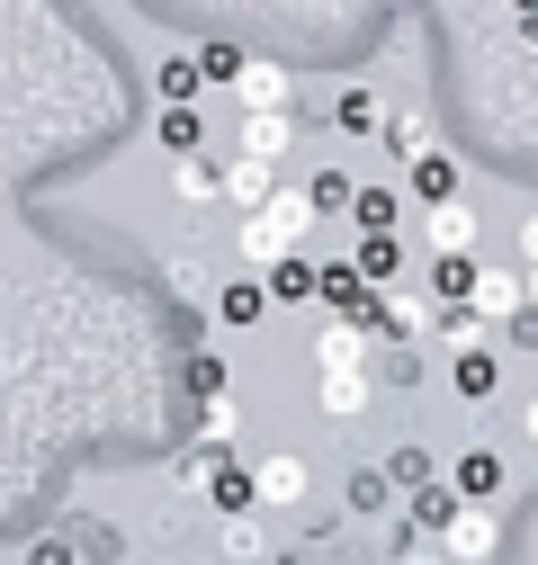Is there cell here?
<instances>
[{"mask_svg":"<svg viewBox=\"0 0 538 565\" xmlns=\"http://www.w3.org/2000/svg\"><path fill=\"white\" fill-rule=\"evenodd\" d=\"M269 297H279V306H323V260L314 252H288L279 269H269Z\"/></svg>","mask_w":538,"mask_h":565,"instance_id":"obj_15","label":"cell"},{"mask_svg":"<svg viewBox=\"0 0 538 565\" xmlns=\"http://www.w3.org/2000/svg\"><path fill=\"white\" fill-rule=\"evenodd\" d=\"M234 99H243V117H297V73H288V63H269V54H251L243 82H234Z\"/></svg>","mask_w":538,"mask_h":565,"instance_id":"obj_2","label":"cell"},{"mask_svg":"<svg viewBox=\"0 0 538 565\" xmlns=\"http://www.w3.org/2000/svg\"><path fill=\"white\" fill-rule=\"evenodd\" d=\"M368 395H377V369H323V377H314V404H323L332 422H359Z\"/></svg>","mask_w":538,"mask_h":565,"instance_id":"obj_6","label":"cell"},{"mask_svg":"<svg viewBox=\"0 0 538 565\" xmlns=\"http://www.w3.org/2000/svg\"><path fill=\"white\" fill-rule=\"evenodd\" d=\"M351 521H404V493L386 484V467H359L351 476Z\"/></svg>","mask_w":538,"mask_h":565,"instance_id":"obj_21","label":"cell"},{"mask_svg":"<svg viewBox=\"0 0 538 565\" xmlns=\"http://www.w3.org/2000/svg\"><path fill=\"white\" fill-rule=\"evenodd\" d=\"M503 341H512V350H538V306H520V315L503 323Z\"/></svg>","mask_w":538,"mask_h":565,"instance_id":"obj_37","label":"cell"},{"mask_svg":"<svg viewBox=\"0 0 538 565\" xmlns=\"http://www.w3.org/2000/svg\"><path fill=\"white\" fill-rule=\"evenodd\" d=\"M351 269L368 278V288H386V278L404 269V234H359V243H351Z\"/></svg>","mask_w":538,"mask_h":565,"instance_id":"obj_26","label":"cell"},{"mask_svg":"<svg viewBox=\"0 0 538 565\" xmlns=\"http://www.w3.org/2000/svg\"><path fill=\"white\" fill-rule=\"evenodd\" d=\"M422 243H431V260H458L466 243H476V206H466V198L431 206V216H422Z\"/></svg>","mask_w":538,"mask_h":565,"instance_id":"obj_10","label":"cell"},{"mask_svg":"<svg viewBox=\"0 0 538 565\" xmlns=\"http://www.w3.org/2000/svg\"><path fill=\"white\" fill-rule=\"evenodd\" d=\"M297 153V117H243V162H269L279 171Z\"/></svg>","mask_w":538,"mask_h":565,"instance_id":"obj_16","label":"cell"},{"mask_svg":"<svg viewBox=\"0 0 538 565\" xmlns=\"http://www.w3.org/2000/svg\"><path fill=\"white\" fill-rule=\"evenodd\" d=\"M207 503H216L225 521H260V484H251V467H216V476H207Z\"/></svg>","mask_w":538,"mask_h":565,"instance_id":"obj_20","label":"cell"},{"mask_svg":"<svg viewBox=\"0 0 538 565\" xmlns=\"http://www.w3.org/2000/svg\"><path fill=\"white\" fill-rule=\"evenodd\" d=\"M377 145L395 153V171H413L422 153H440V145H431V117H422V108H386V126H377Z\"/></svg>","mask_w":538,"mask_h":565,"instance_id":"obj_9","label":"cell"},{"mask_svg":"<svg viewBox=\"0 0 538 565\" xmlns=\"http://www.w3.org/2000/svg\"><path fill=\"white\" fill-rule=\"evenodd\" d=\"M449 484H458L466 512H494L503 493H512V467H503L494 449H458V458H449Z\"/></svg>","mask_w":538,"mask_h":565,"instance_id":"obj_3","label":"cell"},{"mask_svg":"<svg viewBox=\"0 0 538 565\" xmlns=\"http://www.w3.org/2000/svg\"><path fill=\"white\" fill-rule=\"evenodd\" d=\"M368 360H377L368 332H351V323H323V332H314V377H323V369H368Z\"/></svg>","mask_w":538,"mask_h":565,"instance_id":"obj_17","label":"cell"},{"mask_svg":"<svg viewBox=\"0 0 538 565\" xmlns=\"http://www.w3.org/2000/svg\"><path fill=\"white\" fill-rule=\"evenodd\" d=\"M520 306H529V278H520V269H485V288H476V315H485V323L503 332V323H512Z\"/></svg>","mask_w":538,"mask_h":565,"instance_id":"obj_22","label":"cell"},{"mask_svg":"<svg viewBox=\"0 0 538 565\" xmlns=\"http://www.w3.org/2000/svg\"><path fill=\"white\" fill-rule=\"evenodd\" d=\"M520 431H529V440H538V395H529V413H520Z\"/></svg>","mask_w":538,"mask_h":565,"instance_id":"obj_39","label":"cell"},{"mask_svg":"<svg viewBox=\"0 0 538 565\" xmlns=\"http://www.w3.org/2000/svg\"><path fill=\"white\" fill-rule=\"evenodd\" d=\"M395 565H449L440 539H413V530H395Z\"/></svg>","mask_w":538,"mask_h":565,"instance_id":"obj_35","label":"cell"},{"mask_svg":"<svg viewBox=\"0 0 538 565\" xmlns=\"http://www.w3.org/2000/svg\"><path fill=\"white\" fill-rule=\"evenodd\" d=\"M431 341L449 350V360H466V350H494V323H485L476 306H440V315H431Z\"/></svg>","mask_w":538,"mask_h":565,"instance_id":"obj_12","label":"cell"},{"mask_svg":"<svg viewBox=\"0 0 538 565\" xmlns=\"http://www.w3.org/2000/svg\"><path fill=\"white\" fill-rule=\"evenodd\" d=\"M440 547H449V565H485V556L503 547V512H458V530H449Z\"/></svg>","mask_w":538,"mask_h":565,"instance_id":"obj_13","label":"cell"},{"mask_svg":"<svg viewBox=\"0 0 538 565\" xmlns=\"http://www.w3.org/2000/svg\"><path fill=\"white\" fill-rule=\"evenodd\" d=\"M189 54L207 63V82H243V63H251L243 45H189Z\"/></svg>","mask_w":538,"mask_h":565,"instance_id":"obj_33","label":"cell"},{"mask_svg":"<svg viewBox=\"0 0 538 565\" xmlns=\"http://www.w3.org/2000/svg\"><path fill=\"white\" fill-rule=\"evenodd\" d=\"M351 225H359V234H395V225H404V189L359 180V198H351Z\"/></svg>","mask_w":538,"mask_h":565,"instance_id":"obj_19","label":"cell"},{"mask_svg":"<svg viewBox=\"0 0 538 565\" xmlns=\"http://www.w3.org/2000/svg\"><path fill=\"white\" fill-rule=\"evenodd\" d=\"M368 369H377V386H395V395H404V386H422V341H386Z\"/></svg>","mask_w":538,"mask_h":565,"instance_id":"obj_28","label":"cell"},{"mask_svg":"<svg viewBox=\"0 0 538 565\" xmlns=\"http://www.w3.org/2000/svg\"><path fill=\"white\" fill-rule=\"evenodd\" d=\"M189 395H197V404H225V395H234V360H216V350H189Z\"/></svg>","mask_w":538,"mask_h":565,"instance_id":"obj_30","label":"cell"},{"mask_svg":"<svg viewBox=\"0 0 538 565\" xmlns=\"http://www.w3.org/2000/svg\"><path fill=\"white\" fill-rule=\"evenodd\" d=\"M153 99H162V108H197V99H207V63H197L189 45H171V54L153 63Z\"/></svg>","mask_w":538,"mask_h":565,"instance_id":"obj_5","label":"cell"},{"mask_svg":"<svg viewBox=\"0 0 538 565\" xmlns=\"http://www.w3.org/2000/svg\"><path fill=\"white\" fill-rule=\"evenodd\" d=\"M234 440H243V404L225 395V404H197V449L207 458H234Z\"/></svg>","mask_w":538,"mask_h":565,"instance_id":"obj_25","label":"cell"},{"mask_svg":"<svg viewBox=\"0 0 538 565\" xmlns=\"http://www.w3.org/2000/svg\"><path fill=\"white\" fill-rule=\"evenodd\" d=\"M520 36H529V45H538V10H529V19H520Z\"/></svg>","mask_w":538,"mask_h":565,"instance_id":"obj_40","label":"cell"},{"mask_svg":"<svg viewBox=\"0 0 538 565\" xmlns=\"http://www.w3.org/2000/svg\"><path fill=\"white\" fill-rule=\"evenodd\" d=\"M216 306V323H234V332H251V323H269V278H251V269H234L225 288L207 297Z\"/></svg>","mask_w":538,"mask_h":565,"instance_id":"obj_7","label":"cell"},{"mask_svg":"<svg viewBox=\"0 0 538 565\" xmlns=\"http://www.w3.org/2000/svg\"><path fill=\"white\" fill-rule=\"evenodd\" d=\"M458 512H466V503H458V484L440 476L431 493H413V503H404V521H395V530H413V539H449V530H458Z\"/></svg>","mask_w":538,"mask_h":565,"instance_id":"obj_8","label":"cell"},{"mask_svg":"<svg viewBox=\"0 0 538 565\" xmlns=\"http://www.w3.org/2000/svg\"><path fill=\"white\" fill-rule=\"evenodd\" d=\"M153 135H162V153H171V162H197V145H207V117H197V108H162Z\"/></svg>","mask_w":538,"mask_h":565,"instance_id":"obj_27","label":"cell"},{"mask_svg":"<svg viewBox=\"0 0 538 565\" xmlns=\"http://www.w3.org/2000/svg\"><path fill=\"white\" fill-rule=\"evenodd\" d=\"M28 565H82L73 530H45V539H28Z\"/></svg>","mask_w":538,"mask_h":565,"instance_id":"obj_34","label":"cell"},{"mask_svg":"<svg viewBox=\"0 0 538 565\" xmlns=\"http://www.w3.org/2000/svg\"><path fill=\"white\" fill-rule=\"evenodd\" d=\"M404 198H422V216L449 206V198H458V162H449V153H422L413 171H404Z\"/></svg>","mask_w":538,"mask_h":565,"instance_id":"obj_24","label":"cell"},{"mask_svg":"<svg viewBox=\"0 0 538 565\" xmlns=\"http://www.w3.org/2000/svg\"><path fill=\"white\" fill-rule=\"evenodd\" d=\"M520 269H538V216L520 225Z\"/></svg>","mask_w":538,"mask_h":565,"instance_id":"obj_38","label":"cell"},{"mask_svg":"<svg viewBox=\"0 0 538 565\" xmlns=\"http://www.w3.org/2000/svg\"><path fill=\"white\" fill-rule=\"evenodd\" d=\"M377 467H386V484L404 493V503H413V493H431V484H440V458H431L422 440H395V449H386Z\"/></svg>","mask_w":538,"mask_h":565,"instance_id":"obj_11","label":"cell"},{"mask_svg":"<svg viewBox=\"0 0 538 565\" xmlns=\"http://www.w3.org/2000/svg\"><path fill=\"white\" fill-rule=\"evenodd\" d=\"M73 547H82V565H126V547H117V530H108V521H82V530H73Z\"/></svg>","mask_w":538,"mask_h":565,"instance_id":"obj_32","label":"cell"},{"mask_svg":"<svg viewBox=\"0 0 538 565\" xmlns=\"http://www.w3.org/2000/svg\"><path fill=\"white\" fill-rule=\"evenodd\" d=\"M171 189L189 206H207V198H225V162H171Z\"/></svg>","mask_w":538,"mask_h":565,"instance_id":"obj_31","label":"cell"},{"mask_svg":"<svg viewBox=\"0 0 538 565\" xmlns=\"http://www.w3.org/2000/svg\"><path fill=\"white\" fill-rule=\"evenodd\" d=\"M305 234H314V198H305V189H279V198L260 206V216H243L234 252H243V269H251V278H269L288 252H305Z\"/></svg>","mask_w":538,"mask_h":565,"instance_id":"obj_1","label":"cell"},{"mask_svg":"<svg viewBox=\"0 0 538 565\" xmlns=\"http://www.w3.org/2000/svg\"><path fill=\"white\" fill-rule=\"evenodd\" d=\"M332 126H342V135H377L386 126V99L368 82H342V90H332Z\"/></svg>","mask_w":538,"mask_h":565,"instance_id":"obj_23","label":"cell"},{"mask_svg":"<svg viewBox=\"0 0 538 565\" xmlns=\"http://www.w3.org/2000/svg\"><path fill=\"white\" fill-rule=\"evenodd\" d=\"M279 189H288V180L269 171V162H243V153L225 162V206H243V216H260V206L279 198Z\"/></svg>","mask_w":538,"mask_h":565,"instance_id":"obj_14","label":"cell"},{"mask_svg":"<svg viewBox=\"0 0 538 565\" xmlns=\"http://www.w3.org/2000/svg\"><path fill=\"white\" fill-rule=\"evenodd\" d=\"M251 484H260V512H297L305 503V458L269 449V458H251Z\"/></svg>","mask_w":538,"mask_h":565,"instance_id":"obj_4","label":"cell"},{"mask_svg":"<svg viewBox=\"0 0 538 565\" xmlns=\"http://www.w3.org/2000/svg\"><path fill=\"white\" fill-rule=\"evenodd\" d=\"M225 556L251 565V556H260V521H225Z\"/></svg>","mask_w":538,"mask_h":565,"instance_id":"obj_36","label":"cell"},{"mask_svg":"<svg viewBox=\"0 0 538 565\" xmlns=\"http://www.w3.org/2000/svg\"><path fill=\"white\" fill-rule=\"evenodd\" d=\"M305 198H314V225H332V216H351L359 180H351V171H314V180H305Z\"/></svg>","mask_w":538,"mask_h":565,"instance_id":"obj_29","label":"cell"},{"mask_svg":"<svg viewBox=\"0 0 538 565\" xmlns=\"http://www.w3.org/2000/svg\"><path fill=\"white\" fill-rule=\"evenodd\" d=\"M449 395H458V404L503 395V360H494V350H466V360H449Z\"/></svg>","mask_w":538,"mask_h":565,"instance_id":"obj_18","label":"cell"}]
</instances>
